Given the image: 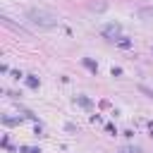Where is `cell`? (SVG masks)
Returning a JSON list of instances; mask_svg holds the SVG:
<instances>
[{
	"label": "cell",
	"mask_w": 153,
	"mask_h": 153,
	"mask_svg": "<svg viewBox=\"0 0 153 153\" xmlns=\"http://www.w3.org/2000/svg\"><path fill=\"white\" fill-rule=\"evenodd\" d=\"M120 31H122V26H120V24H105V26L100 29V33H103L105 38H115Z\"/></svg>",
	"instance_id": "7a4b0ae2"
},
{
	"label": "cell",
	"mask_w": 153,
	"mask_h": 153,
	"mask_svg": "<svg viewBox=\"0 0 153 153\" xmlns=\"http://www.w3.org/2000/svg\"><path fill=\"white\" fill-rule=\"evenodd\" d=\"M84 65H86V67H88L91 72H96V69H98V65H96L93 60H88V57H84Z\"/></svg>",
	"instance_id": "277c9868"
},
{
	"label": "cell",
	"mask_w": 153,
	"mask_h": 153,
	"mask_svg": "<svg viewBox=\"0 0 153 153\" xmlns=\"http://www.w3.org/2000/svg\"><path fill=\"white\" fill-rule=\"evenodd\" d=\"M120 153H141V151H139V148H122Z\"/></svg>",
	"instance_id": "9c48e42d"
},
{
	"label": "cell",
	"mask_w": 153,
	"mask_h": 153,
	"mask_svg": "<svg viewBox=\"0 0 153 153\" xmlns=\"http://www.w3.org/2000/svg\"><path fill=\"white\" fill-rule=\"evenodd\" d=\"M19 151H22V153H41V151H38V148H29V146H22V148H19Z\"/></svg>",
	"instance_id": "8992f818"
},
{
	"label": "cell",
	"mask_w": 153,
	"mask_h": 153,
	"mask_svg": "<svg viewBox=\"0 0 153 153\" xmlns=\"http://www.w3.org/2000/svg\"><path fill=\"white\" fill-rule=\"evenodd\" d=\"M139 91H143L146 96H151V98H153V91H151V88H146V86H139Z\"/></svg>",
	"instance_id": "ba28073f"
},
{
	"label": "cell",
	"mask_w": 153,
	"mask_h": 153,
	"mask_svg": "<svg viewBox=\"0 0 153 153\" xmlns=\"http://www.w3.org/2000/svg\"><path fill=\"white\" fill-rule=\"evenodd\" d=\"M117 43H120V48H129V45H131V43H129V41H127V38H120V41H117Z\"/></svg>",
	"instance_id": "52a82bcc"
},
{
	"label": "cell",
	"mask_w": 153,
	"mask_h": 153,
	"mask_svg": "<svg viewBox=\"0 0 153 153\" xmlns=\"http://www.w3.org/2000/svg\"><path fill=\"white\" fill-rule=\"evenodd\" d=\"M26 19H29L31 24H36L38 29H53V26L60 24L57 14H53V12L43 10V7H31V10H26Z\"/></svg>",
	"instance_id": "6da1fadb"
},
{
	"label": "cell",
	"mask_w": 153,
	"mask_h": 153,
	"mask_svg": "<svg viewBox=\"0 0 153 153\" xmlns=\"http://www.w3.org/2000/svg\"><path fill=\"white\" fill-rule=\"evenodd\" d=\"M74 103H79V105H81V108H86V110H91V108H93V103H91L86 96H76V98H74Z\"/></svg>",
	"instance_id": "3957f363"
},
{
	"label": "cell",
	"mask_w": 153,
	"mask_h": 153,
	"mask_svg": "<svg viewBox=\"0 0 153 153\" xmlns=\"http://www.w3.org/2000/svg\"><path fill=\"white\" fill-rule=\"evenodd\" d=\"M26 84H29L31 88H38V79H36V76H26Z\"/></svg>",
	"instance_id": "5b68a950"
}]
</instances>
